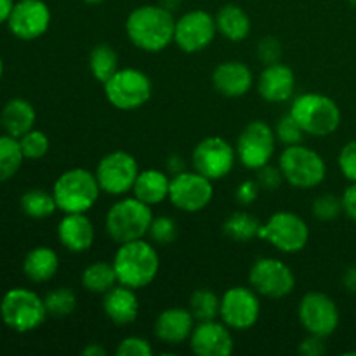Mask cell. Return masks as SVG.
Instances as JSON below:
<instances>
[{"label": "cell", "instance_id": "cell-1", "mask_svg": "<svg viewBox=\"0 0 356 356\" xmlns=\"http://www.w3.org/2000/svg\"><path fill=\"white\" fill-rule=\"evenodd\" d=\"M176 17L163 6L136 7L125 21V33L132 45L145 52H162L174 42Z\"/></svg>", "mask_w": 356, "mask_h": 356}, {"label": "cell", "instance_id": "cell-2", "mask_svg": "<svg viewBox=\"0 0 356 356\" xmlns=\"http://www.w3.org/2000/svg\"><path fill=\"white\" fill-rule=\"evenodd\" d=\"M111 263L117 271L118 284L134 291L148 287L160 270L159 252L145 238L120 243Z\"/></svg>", "mask_w": 356, "mask_h": 356}, {"label": "cell", "instance_id": "cell-3", "mask_svg": "<svg viewBox=\"0 0 356 356\" xmlns=\"http://www.w3.org/2000/svg\"><path fill=\"white\" fill-rule=\"evenodd\" d=\"M289 113L302 131L315 138H327L341 125V108L332 97L322 92H305L292 99Z\"/></svg>", "mask_w": 356, "mask_h": 356}, {"label": "cell", "instance_id": "cell-4", "mask_svg": "<svg viewBox=\"0 0 356 356\" xmlns=\"http://www.w3.org/2000/svg\"><path fill=\"white\" fill-rule=\"evenodd\" d=\"M153 218L155 216H153L152 207L132 195V197L115 202L108 209L106 218H104V229L108 236L120 245V243L148 236Z\"/></svg>", "mask_w": 356, "mask_h": 356}, {"label": "cell", "instance_id": "cell-5", "mask_svg": "<svg viewBox=\"0 0 356 356\" xmlns=\"http://www.w3.org/2000/svg\"><path fill=\"white\" fill-rule=\"evenodd\" d=\"M101 193L96 174L87 169H68L54 181L52 195L63 214H87Z\"/></svg>", "mask_w": 356, "mask_h": 356}, {"label": "cell", "instance_id": "cell-6", "mask_svg": "<svg viewBox=\"0 0 356 356\" xmlns=\"http://www.w3.org/2000/svg\"><path fill=\"white\" fill-rule=\"evenodd\" d=\"M278 167L284 179L299 190L320 186L327 177V163L323 156L302 143L285 146L278 159Z\"/></svg>", "mask_w": 356, "mask_h": 356}, {"label": "cell", "instance_id": "cell-7", "mask_svg": "<svg viewBox=\"0 0 356 356\" xmlns=\"http://www.w3.org/2000/svg\"><path fill=\"white\" fill-rule=\"evenodd\" d=\"M47 316L44 299L30 289H10L0 301V318L14 332H33Z\"/></svg>", "mask_w": 356, "mask_h": 356}, {"label": "cell", "instance_id": "cell-8", "mask_svg": "<svg viewBox=\"0 0 356 356\" xmlns=\"http://www.w3.org/2000/svg\"><path fill=\"white\" fill-rule=\"evenodd\" d=\"M103 87L108 103L122 111L145 106L153 94L152 79L138 68H120Z\"/></svg>", "mask_w": 356, "mask_h": 356}, {"label": "cell", "instance_id": "cell-9", "mask_svg": "<svg viewBox=\"0 0 356 356\" xmlns=\"http://www.w3.org/2000/svg\"><path fill=\"white\" fill-rule=\"evenodd\" d=\"M259 238L284 254H298L305 250L309 240V226L296 212L278 211L261 225Z\"/></svg>", "mask_w": 356, "mask_h": 356}, {"label": "cell", "instance_id": "cell-10", "mask_svg": "<svg viewBox=\"0 0 356 356\" xmlns=\"http://www.w3.org/2000/svg\"><path fill=\"white\" fill-rule=\"evenodd\" d=\"M236 159L245 169L257 170L271 162L277 149V134L270 124L254 120L243 127L236 139Z\"/></svg>", "mask_w": 356, "mask_h": 356}, {"label": "cell", "instance_id": "cell-11", "mask_svg": "<svg viewBox=\"0 0 356 356\" xmlns=\"http://www.w3.org/2000/svg\"><path fill=\"white\" fill-rule=\"evenodd\" d=\"M138 160L127 152H110L99 160L96 167V179L103 193L111 197H122L132 191L139 176Z\"/></svg>", "mask_w": 356, "mask_h": 356}, {"label": "cell", "instance_id": "cell-12", "mask_svg": "<svg viewBox=\"0 0 356 356\" xmlns=\"http://www.w3.org/2000/svg\"><path fill=\"white\" fill-rule=\"evenodd\" d=\"M249 284L263 298L282 299L292 294L296 277L291 266L284 261L275 257H259L250 266Z\"/></svg>", "mask_w": 356, "mask_h": 356}, {"label": "cell", "instance_id": "cell-13", "mask_svg": "<svg viewBox=\"0 0 356 356\" xmlns=\"http://www.w3.org/2000/svg\"><path fill=\"white\" fill-rule=\"evenodd\" d=\"M214 181L197 170H183L170 177L169 200L183 212H200L214 197Z\"/></svg>", "mask_w": 356, "mask_h": 356}, {"label": "cell", "instance_id": "cell-14", "mask_svg": "<svg viewBox=\"0 0 356 356\" xmlns=\"http://www.w3.org/2000/svg\"><path fill=\"white\" fill-rule=\"evenodd\" d=\"M261 316L259 294L252 287H229L221 296L219 318L232 330H249L257 323Z\"/></svg>", "mask_w": 356, "mask_h": 356}, {"label": "cell", "instance_id": "cell-15", "mask_svg": "<svg viewBox=\"0 0 356 356\" xmlns=\"http://www.w3.org/2000/svg\"><path fill=\"white\" fill-rule=\"evenodd\" d=\"M298 318L308 334L329 337L339 327V308L330 296L308 292L299 301Z\"/></svg>", "mask_w": 356, "mask_h": 356}, {"label": "cell", "instance_id": "cell-16", "mask_svg": "<svg viewBox=\"0 0 356 356\" xmlns=\"http://www.w3.org/2000/svg\"><path fill=\"white\" fill-rule=\"evenodd\" d=\"M236 160V149L221 136H209L193 149L195 170L211 181H219L228 176Z\"/></svg>", "mask_w": 356, "mask_h": 356}, {"label": "cell", "instance_id": "cell-17", "mask_svg": "<svg viewBox=\"0 0 356 356\" xmlns=\"http://www.w3.org/2000/svg\"><path fill=\"white\" fill-rule=\"evenodd\" d=\"M218 35L216 17L204 9L184 13L176 19L174 44L186 54H195L207 49Z\"/></svg>", "mask_w": 356, "mask_h": 356}, {"label": "cell", "instance_id": "cell-18", "mask_svg": "<svg viewBox=\"0 0 356 356\" xmlns=\"http://www.w3.org/2000/svg\"><path fill=\"white\" fill-rule=\"evenodd\" d=\"M52 14L44 0H17L13 7L7 26L19 40H37L47 33Z\"/></svg>", "mask_w": 356, "mask_h": 356}, {"label": "cell", "instance_id": "cell-19", "mask_svg": "<svg viewBox=\"0 0 356 356\" xmlns=\"http://www.w3.org/2000/svg\"><path fill=\"white\" fill-rule=\"evenodd\" d=\"M190 348L198 356H229L235 350L232 329L218 320L198 322L191 332Z\"/></svg>", "mask_w": 356, "mask_h": 356}, {"label": "cell", "instance_id": "cell-20", "mask_svg": "<svg viewBox=\"0 0 356 356\" xmlns=\"http://www.w3.org/2000/svg\"><path fill=\"white\" fill-rule=\"evenodd\" d=\"M296 75L282 61L266 65L257 79V92L268 103H285L294 97Z\"/></svg>", "mask_w": 356, "mask_h": 356}, {"label": "cell", "instance_id": "cell-21", "mask_svg": "<svg viewBox=\"0 0 356 356\" xmlns=\"http://www.w3.org/2000/svg\"><path fill=\"white\" fill-rule=\"evenodd\" d=\"M254 75L249 66L242 61H225L212 72V86L225 97H242L250 90Z\"/></svg>", "mask_w": 356, "mask_h": 356}, {"label": "cell", "instance_id": "cell-22", "mask_svg": "<svg viewBox=\"0 0 356 356\" xmlns=\"http://www.w3.org/2000/svg\"><path fill=\"white\" fill-rule=\"evenodd\" d=\"M195 316L188 308H167L156 316L155 336L162 343L176 346V344L190 341L195 329Z\"/></svg>", "mask_w": 356, "mask_h": 356}, {"label": "cell", "instance_id": "cell-23", "mask_svg": "<svg viewBox=\"0 0 356 356\" xmlns=\"http://www.w3.org/2000/svg\"><path fill=\"white\" fill-rule=\"evenodd\" d=\"M58 238L70 252H87L94 245L96 229H94L92 221L82 212L65 214L58 225Z\"/></svg>", "mask_w": 356, "mask_h": 356}, {"label": "cell", "instance_id": "cell-24", "mask_svg": "<svg viewBox=\"0 0 356 356\" xmlns=\"http://www.w3.org/2000/svg\"><path fill=\"white\" fill-rule=\"evenodd\" d=\"M103 312L115 325H129L139 315V299L136 291L118 284L103 294Z\"/></svg>", "mask_w": 356, "mask_h": 356}, {"label": "cell", "instance_id": "cell-25", "mask_svg": "<svg viewBox=\"0 0 356 356\" xmlns=\"http://www.w3.org/2000/svg\"><path fill=\"white\" fill-rule=\"evenodd\" d=\"M0 120H2V129L7 134L19 139L21 136L31 131L37 120V111L30 101L23 97H14L7 101L6 106L0 111Z\"/></svg>", "mask_w": 356, "mask_h": 356}, {"label": "cell", "instance_id": "cell-26", "mask_svg": "<svg viewBox=\"0 0 356 356\" xmlns=\"http://www.w3.org/2000/svg\"><path fill=\"white\" fill-rule=\"evenodd\" d=\"M169 190L170 177L163 170L146 169L139 172L134 188H132V195L148 204L149 207H153V205L169 200Z\"/></svg>", "mask_w": 356, "mask_h": 356}, {"label": "cell", "instance_id": "cell-27", "mask_svg": "<svg viewBox=\"0 0 356 356\" xmlns=\"http://www.w3.org/2000/svg\"><path fill=\"white\" fill-rule=\"evenodd\" d=\"M59 270V257L51 247H35L24 256L23 273L35 284H45L52 280Z\"/></svg>", "mask_w": 356, "mask_h": 356}, {"label": "cell", "instance_id": "cell-28", "mask_svg": "<svg viewBox=\"0 0 356 356\" xmlns=\"http://www.w3.org/2000/svg\"><path fill=\"white\" fill-rule=\"evenodd\" d=\"M216 26L218 33H221L229 42H243L250 33V17L245 10L236 3H226L219 7L216 13Z\"/></svg>", "mask_w": 356, "mask_h": 356}, {"label": "cell", "instance_id": "cell-29", "mask_svg": "<svg viewBox=\"0 0 356 356\" xmlns=\"http://www.w3.org/2000/svg\"><path fill=\"white\" fill-rule=\"evenodd\" d=\"M82 285L86 291L92 292V294H106L115 285H118V277L113 263L96 261V263L89 264L82 273Z\"/></svg>", "mask_w": 356, "mask_h": 356}, {"label": "cell", "instance_id": "cell-30", "mask_svg": "<svg viewBox=\"0 0 356 356\" xmlns=\"http://www.w3.org/2000/svg\"><path fill=\"white\" fill-rule=\"evenodd\" d=\"M21 211L31 219H47L58 211V204L54 200L52 191H45L42 188H31V190L24 191L19 198Z\"/></svg>", "mask_w": 356, "mask_h": 356}, {"label": "cell", "instance_id": "cell-31", "mask_svg": "<svg viewBox=\"0 0 356 356\" xmlns=\"http://www.w3.org/2000/svg\"><path fill=\"white\" fill-rule=\"evenodd\" d=\"M259 229L261 221L247 211L233 212L222 225L225 235L235 242H249V240L259 238Z\"/></svg>", "mask_w": 356, "mask_h": 356}, {"label": "cell", "instance_id": "cell-32", "mask_svg": "<svg viewBox=\"0 0 356 356\" xmlns=\"http://www.w3.org/2000/svg\"><path fill=\"white\" fill-rule=\"evenodd\" d=\"M90 75L97 82L104 83L118 72V54L110 44H99L89 54Z\"/></svg>", "mask_w": 356, "mask_h": 356}, {"label": "cell", "instance_id": "cell-33", "mask_svg": "<svg viewBox=\"0 0 356 356\" xmlns=\"http://www.w3.org/2000/svg\"><path fill=\"white\" fill-rule=\"evenodd\" d=\"M23 149H21L19 139L10 134L0 136V183L9 181L19 172L23 165Z\"/></svg>", "mask_w": 356, "mask_h": 356}, {"label": "cell", "instance_id": "cell-34", "mask_svg": "<svg viewBox=\"0 0 356 356\" xmlns=\"http://www.w3.org/2000/svg\"><path fill=\"white\" fill-rule=\"evenodd\" d=\"M197 322H207V320H218L221 312V298L211 289H197L190 296V306Z\"/></svg>", "mask_w": 356, "mask_h": 356}, {"label": "cell", "instance_id": "cell-35", "mask_svg": "<svg viewBox=\"0 0 356 356\" xmlns=\"http://www.w3.org/2000/svg\"><path fill=\"white\" fill-rule=\"evenodd\" d=\"M44 302L49 316H54V318H66V316H70L75 312L76 296L72 289L59 287L49 292L44 298Z\"/></svg>", "mask_w": 356, "mask_h": 356}, {"label": "cell", "instance_id": "cell-36", "mask_svg": "<svg viewBox=\"0 0 356 356\" xmlns=\"http://www.w3.org/2000/svg\"><path fill=\"white\" fill-rule=\"evenodd\" d=\"M312 212L313 218L318 219V221L322 222L336 221L341 214H344L343 198L332 193L320 195V197H316L315 200H313Z\"/></svg>", "mask_w": 356, "mask_h": 356}, {"label": "cell", "instance_id": "cell-37", "mask_svg": "<svg viewBox=\"0 0 356 356\" xmlns=\"http://www.w3.org/2000/svg\"><path fill=\"white\" fill-rule=\"evenodd\" d=\"M148 236L153 243L170 245L179 236V228H177V222L169 216H156L149 225Z\"/></svg>", "mask_w": 356, "mask_h": 356}, {"label": "cell", "instance_id": "cell-38", "mask_svg": "<svg viewBox=\"0 0 356 356\" xmlns=\"http://www.w3.org/2000/svg\"><path fill=\"white\" fill-rule=\"evenodd\" d=\"M21 149H23L24 159L28 160H38L44 159L49 152V138L45 136V132L38 131V129H31L26 134H23L19 138Z\"/></svg>", "mask_w": 356, "mask_h": 356}, {"label": "cell", "instance_id": "cell-39", "mask_svg": "<svg viewBox=\"0 0 356 356\" xmlns=\"http://www.w3.org/2000/svg\"><path fill=\"white\" fill-rule=\"evenodd\" d=\"M275 134H277L278 141L284 143L285 146H292V145H301L306 132L302 131L301 125L296 122V118L292 117L291 113H287L277 122Z\"/></svg>", "mask_w": 356, "mask_h": 356}, {"label": "cell", "instance_id": "cell-40", "mask_svg": "<svg viewBox=\"0 0 356 356\" xmlns=\"http://www.w3.org/2000/svg\"><path fill=\"white\" fill-rule=\"evenodd\" d=\"M118 356H152L153 348L148 339L139 336H129L122 339L117 346Z\"/></svg>", "mask_w": 356, "mask_h": 356}, {"label": "cell", "instance_id": "cell-41", "mask_svg": "<svg viewBox=\"0 0 356 356\" xmlns=\"http://www.w3.org/2000/svg\"><path fill=\"white\" fill-rule=\"evenodd\" d=\"M339 170L350 183H356V139L346 143L337 156Z\"/></svg>", "mask_w": 356, "mask_h": 356}, {"label": "cell", "instance_id": "cell-42", "mask_svg": "<svg viewBox=\"0 0 356 356\" xmlns=\"http://www.w3.org/2000/svg\"><path fill=\"white\" fill-rule=\"evenodd\" d=\"M256 181L263 191H275L280 188V184L285 179L282 176L280 167H273L271 163H268V165L256 170Z\"/></svg>", "mask_w": 356, "mask_h": 356}, {"label": "cell", "instance_id": "cell-43", "mask_svg": "<svg viewBox=\"0 0 356 356\" xmlns=\"http://www.w3.org/2000/svg\"><path fill=\"white\" fill-rule=\"evenodd\" d=\"M282 58V44L280 40H277L275 37H264L263 40H259L257 44V59L266 65H273L278 63Z\"/></svg>", "mask_w": 356, "mask_h": 356}, {"label": "cell", "instance_id": "cell-44", "mask_svg": "<svg viewBox=\"0 0 356 356\" xmlns=\"http://www.w3.org/2000/svg\"><path fill=\"white\" fill-rule=\"evenodd\" d=\"M259 191H261V188H259V184H257L256 179L243 181V183H240L238 188H236L235 198L240 205H250L257 200V197H259Z\"/></svg>", "mask_w": 356, "mask_h": 356}, {"label": "cell", "instance_id": "cell-45", "mask_svg": "<svg viewBox=\"0 0 356 356\" xmlns=\"http://www.w3.org/2000/svg\"><path fill=\"white\" fill-rule=\"evenodd\" d=\"M325 337L313 336V334H308L306 339L301 341L299 344V353L302 356H322L325 353Z\"/></svg>", "mask_w": 356, "mask_h": 356}, {"label": "cell", "instance_id": "cell-46", "mask_svg": "<svg viewBox=\"0 0 356 356\" xmlns=\"http://www.w3.org/2000/svg\"><path fill=\"white\" fill-rule=\"evenodd\" d=\"M343 209L344 214L356 222V183H351L343 193Z\"/></svg>", "mask_w": 356, "mask_h": 356}, {"label": "cell", "instance_id": "cell-47", "mask_svg": "<svg viewBox=\"0 0 356 356\" xmlns=\"http://www.w3.org/2000/svg\"><path fill=\"white\" fill-rule=\"evenodd\" d=\"M343 287L348 292H356V264H351L343 273Z\"/></svg>", "mask_w": 356, "mask_h": 356}, {"label": "cell", "instance_id": "cell-48", "mask_svg": "<svg viewBox=\"0 0 356 356\" xmlns=\"http://www.w3.org/2000/svg\"><path fill=\"white\" fill-rule=\"evenodd\" d=\"M167 169H169V172L172 174V176H174V174L183 172V170H184L183 159H181V156H177V155H172L169 160H167Z\"/></svg>", "mask_w": 356, "mask_h": 356}, {"label": "cell", "instance_id": "cell-49", "mask_svg": "<svg viewBox=\"0 0 356 356\" xmlns=\"http://www.w3.org/2000/svg\"><path fill=\"white\" fill-rule=\"evenodd\" d=\"M14 3H16L14 0H0V24L7 23L10 13H13Z\"/></svg>", "mask_w": 356, "mask_h": 356}, {"label": "cell", "instance_id": "cell-50", "mask_svg": "<svg viewBox=\"0 0 356 356\" xmlns=\"http://www.w3.org/2000/svg\"><path fill=\"white\" fill-rule=\"evenodd\" d=\"M82 355L83 356H104L106 355V350H104L99 343H89L82 350Z\"/></svg>", "mask_w": 356, "mask_h": 356}, {"label": "cell", "instance_id": "cell-51", "mask_svg": "<svg viewBox=\"0 0 356 356\" xmlns=\"http://www.w3.org/2000/svg\"><path fill=\"white\" fill-rule=\"evenodd\" d=\"M179 3H181V0H162V2H160V6H163L165 9H169V10H174L177 6H179Z\"/></svg>", "mask_w": 356, "mask_h": 356}, {"label": "cell", "instance_id": "cell-52", "mask_svg": "<svg viewBox=\"0 0 356 356\" xmlns=\"http://www.w3.org/2000/svg\"><path fill=\"white\" fill-rule=\"evenodd\" d=\"M86 3H90V6H97V3L104 2V0H83Z\"/></svg>", "mask_w": 356, "mask_h": 356}, {"label": "cell", "instance_id": "cell-53", "mask_svg": "<svg viewBox=\"0 0 356 356\" xmlns=\"http://www.w3.org/2000/svg\"><path fill=\"white\" fill-rule=\"evenodd\" d=\"M2 75H3V59L2 56H0V80H2Z\"/></svg>", "mask_w": 356, "mask_h": 356}, {"label": "cell", "instance_id": "cell-54", "mask_svg": "<svg viewBox=\"0 0 356 356\" xmlns=\"http://www.w3.org/2000/svg\"><path fill=\"white\" fill-rule=\"evenodd\" d=\"M348 2H350L353 7H356V0H348Z\"/></svg>", "mask_w": 356, "mask_h": 356}, {"label": "cell", "instance_id": "cell-55", "mask_svg": "<svg viewBox=\"0 0 356 356\" xmlns=\"http://www.w3.org/2000/svg\"><path fill=\"white\" fill-rule=\"evenodd\" d=\"M0 129H2V120H0Z\"/></svg>", "mask_w": 356, "mask_h": 356}]
</instances>
